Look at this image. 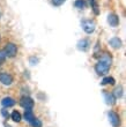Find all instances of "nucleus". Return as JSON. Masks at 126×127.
Here are the masks:
<instances>
[{"label": "nucleus", "mask_w": 126, "mask_h": 127, "mask_svg": "<svg viewBox=\"0 0 126 127\" xmlns=\"http://www.w3.org/2000/svg\"><path fill=\"white\" fill-rule=\"evenodd\" d=\"M111 57H110L109 53H104L101 58V60L95 65V70L98 75H105L110 69V66H111Z\"/></svg>", "instance_id": "f257e3e1"}, {"label": "nucleus", "mask_w": 126, "mask_h": 127, "mask_svg": "<svg viewBox=\"0 0 126 127\" xmlns=\"http://www.w3.org/2000/svg\"><path fill=\"white\" fill-rule=\"evenodd\" d=\"M3 51H5V53H6V57L14 58L17 54V46L14 43H8V44H6Z\"/></svg>", "instance_id": "f03ea898"}, {"label": "nucleus", "mask_w": 126, "mask_h": 127, "mask_svg": "<svg viewBox=\"0 0 126 127\" xmlns=\"http://www.w3.org/2000/svg\"><path fill=\"white\" fill-rule=\"evenodd\" d=\"M81 26H82V29L86 31L87 33H93L94 31H95V28H96L95 22H94V21H91V20H84V21H82Z\"/></svg>", "instance_id": "7ed1b4c3"}, {"label": "nucleus", "mask_w": 126, "mask_h": 127, "mask_svg": "<svg viewBox=\"0 0 126 127\" xmlns=\"http://www.w3.org/2000/svg\"><path fill=\"white\" fill-rule=\"evenodd\" d=\"M108 117H109L110 124L112 125L113 127H119L120 126V118L115 111H109Z\"/></svg>", "instance_id": "20e7f679"}, {"label": "nucleus", "mask_w": 126, "mask_h": 127, "mask_svg": "<svg viewBox=\"0 0 126 127\" xmlns=\"http://www.w3.org/2000/svg\"><path fill=\"white\" fill-rule=\"evenodd\" d=\"M0 82L3 86H10L13 83V76L6 72H2V73H0Z\"/></svg>", "instance_id": "39448f33"}, {"label": "nucleus", "mask_w": 126, "mask_h": 127, "mask_svg": "<svg viewBox=\"0 0 126 127\" xmlns=\"http://www.w3.org/2000/svg\"><path fill=\"white\" fill-rule=\"evenodd\" d=\"M20 104H21V106L24 107L26 110H31V109L34 107V100H33V98L27 97V96H24V97H22V98H21Z\"/></svg>", "instance_id": "423d86ee"}, {"label": "nucleus", "mask_w": 126, "mask_h": 127, "mask_svg": "<svg viewBox=\"0 0 126 127\" xmlns=\"http://www.w3.org/2000/svg\"><path fill=\"white\" fill-rule=\"evenodd\" d=\"M89 47H90V42H89V39H87V38H83V39L78 42V49H79L80 51L86 52L87 50H89Z\"/></svg>", "instance_id": "0eeeda50"}, {"label": "nucleus", "mask_w": 126, "mask_h": 127, "mask_svg": "<svg viewBox=\"0 0 126 127\" xmlns=\"http://www.w3.org/2000/svg\"><path fill=\"white\" fill-rule=\"evenodd\" d=\"M108 23H109L111 27H117V26L119 24V17L113 13L109 14V16H108Z\"/></svg>", "instance_id": "6e6552de"}, {"label": "nucleus", "mask_w": 126, "mask_h": 127, "mask_svg": "<svg viewBox=\"0 0 126 127\" xmlns=\"http://www.w3.org/2000/svg\"><path fill=\"white\" fill-rule=\"evenodd\" d=\"M109 44L113 49H119V47L122 46V40H120V38H118V37H112V38L109 40Z\"/></svg>", "instance_id": "1a4fd4ad"}, {"label": "nucleus", "mask_w": 126, "mask_h": 127, "mask_svg": "<svg viewBox=\"0 0 126 127\" xmlns=\"http://www.w3.org/2000/svg\"><path fill=\"white\" fill-rule=\"evenodd\" d=\"M1 104H2L3 107H9V106H13L15 104V100L12 98V97H5L2 100H1Z\"/></svg>", "instance_id": "9d476101"}, {"label": "nucleus", "mask_w": 126, "mask_h": 127, "mask_svg": "<svg viewBox=\"0 0 126 127\" xmlns=\"http://www.w3.org/2000/svg\"><path fill=\"white\" fill-rule=\"evenodd\" d=\"M104 98H105V103L108 105H113L116 103V98L113 97L112 94H109V93H104Z\"/></svg>", "instance_id": "9b49d317"}, {"label": "nucleus", "mask_w": 126, "mask_h": 127, "mask_svg": "<svg viewBox=\"0 0 126 127\" xmlns=\"http://www.w3.org/2000/svg\"><path fill=\"white\" fill-rule=\"evenodd\" d=\"M10 118H12V120L15 121V123H20L22 117H21V113L19 111H13L12 114H10Z\"/></svg>", "instance_id": "f8f14e48"}, {"label": "nucleus", "mask_w": 126, "mask_h": 127, "mask_svg": "<svg viewBox=\"0 0 126 127\" xmlns=\"http://www.w3.org/2000/svg\"><path fill=\"white\" fill-rule=\"evenodd\" d=\"M115 83H116V80L111 76L104 77L102 80V82H101V84H103V86H106V84H115Z\"/></svg>", "instance_id": "ddd939ff"}, {"label": "nucleus", "mask_w": 126, "mask_h": 127, "mask_svg": "<svg viewBox=\"0 0 126 127\" xmlns=\"http://www.w3.org/2000/svg\"><path fill=\"white\" fill-rule=\"evenodd\" d=\"M34 118H35V116H34L33 111L31 110H26V112H24V119H26L27 121L31 123V121L34 120Z\"/></svg>", "instance_id": "4468645a"}, {"label": "nucleus", "mask_w": 126, "mask_h": 127, "mask_svg": "<svg viewBox=\"0 0 126 127\" xmlns=\"http://www.w3.org/2000/svg\"><path fill=\"white\" fill-rule=\"evenodd\" d=\"M89 3H90V6H91V8H93L94 13L96 14V15H98L100 10H98V5H97V0H89Z\"/></svg>", "instance_id": "2eb2a0df"}, {"label": "nucleus", "mask_w": 126, "mask_h": 127, "mask_svg": "<svg viewBox=\"0 0 126 127\" xmlns=\"http://www.w3.org/2000/svg\"><path fill=\"white\" fill-rule=\"evenodd\" d=\"M113 97H115V98H120V97H122V95H123V88L122 87H117L116 89H115V91H113Z\"/></svg>", "instance_id": "dca6fc26"}, {"label": "nucleus", "mask_w": 126, "mask_h": 127, "mask_svg": "<svg viewBox=\"0 0 126 127\" xmlns=\"http://www.w3.org/2000/svg\"><path fill=\"white\" fill-rule=\"evenodd\" d=\"M74 6L76 8H79V9H83L86 7V1L84 0H76L75 2H74Z\"/></svg>", "instance_id": "f3484780"}, {"label": "nucleus", "mask_w": 126, "mask_h": 127, "mask_svg": "<svg viewBox=\"0 0 126 127\" xmlns=\"http://www.w3.org/2000/svg\"><path fill=\"white\" fill-rule=\"evenodd\" d=\"M30 124L33 125V127H42L43 124H42V121L40 119H37V118H34V120L30 123Z\"/></svg>", "instance_id": "a211bd4d"}, {"label": "nucleus", "mask_w": 126, "mask_h": 127, "mask_svg": "<svg viewBox=\"0 0 126 127\" xmlns=\"http://www.w3.org/2000/svg\"><path fill=\"white\" fill-rule=\"evenodd\" d=\"M6 60V53L3 50H0V65H2Z\"/></svg>", "instance_id": "6ab92c4d"}, {"label": "nucleus", "mask_w": 126, "mask_h": 127, "mask_svg": "<svg viewBox=\"0 0 126 127\" xmlns=\"http://www.w3.org/2000/svg\"><path fill=\"white\" fill-rule=\"evenodd\" d=\"M65 1H66V0H52V3L54 5V6L58 7V6H61Z\"/></svg>", "instance_id": "aec40b11"}, {"label": "nucleus", "mask_w": 126, "mask_h": 127, "mask_svg": "<svg viewBox=\"0 0 126 127\" xmlns=\"http://www.w3.org/2000/svg\"><path fill=\"white\" fill-rule=\"evenodd\" d=\"M30 63H31V65H35L36 63H38V59H36L35 57H33V58H30Z\"/></svg>", "instance_id": "412c9836"}, {"label": "nucleus", "mask_w": 126, "mask_h": 127, "mask_svg": "<svg viewBox=\"0 0 126 127\" xmlns=\"http://www.w3.org/2000/svg\"><path fill=\"white\" fill-rule=\"evenodd\" d=\"M1 112H2V116H3V117H5V118H8V116H9V114L7 113V111L5 110V109H3V110L1 111Z\"/></svg>", "instance_id": "4be33fe9"}, {"label": "nucleus", "mask_w": 126, "mask_h": 127, "mask_svg": "<svg viewBox=\"0 0 126 127\" xmlns=\"http://www.w3.org/2000/svg\"><path fill=\"white\" fill-rule=\"evenodd\" d=\"M5 127H10L9 125H7V124H5Z\"/></svg>", "instance_id": "5701e85b"}, {"label": "nucleus", "mask_w": 126, "mask_h": 127, "mask_svg": "<svg viewBox=\"0 0 126 127\" xmlns=\"http://www.w3.org/2000/svg\"><path fill=\"white\" fill-rule=\"evenodd\" d=\"M0 17H1V13H0Z\"/></svg>", "instance_id": "b1692460"}]
</instances>
